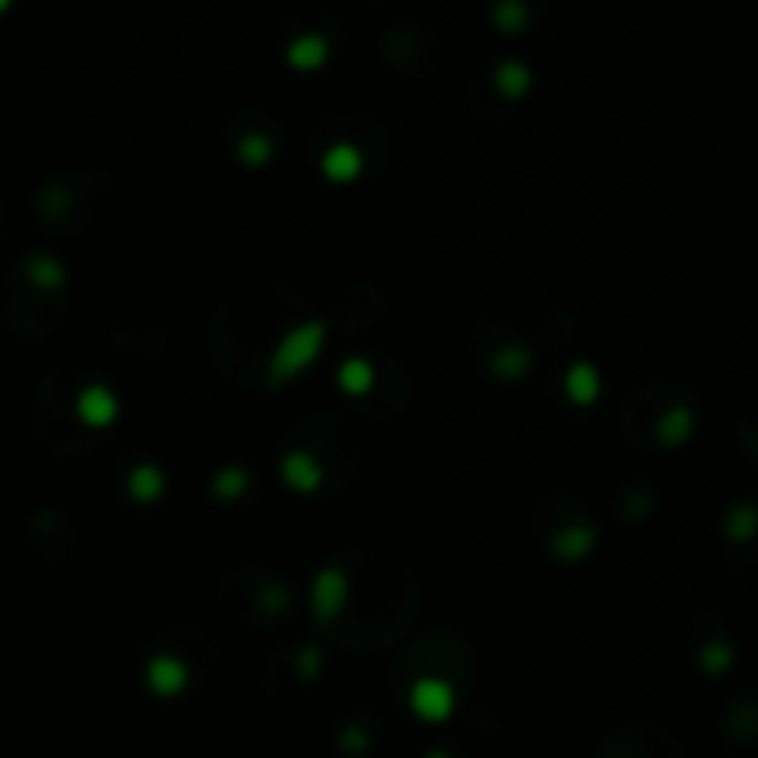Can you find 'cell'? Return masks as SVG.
Returning a JSON list of instances; mask_svg holds the SVG:
<instances>
[{
    "label": "cell",
    "instance_id": "17",
    "mask_svg": "<svg viewBox=\"0 0 758 758\" xmlns=\"http://www.w3.org/2000/svg\"><path fill=\"white\" fill-rule=\"evenodd\" d=\"M370 367H374V378H370V396H374V407L370 411H378L381 418L396 415L400 407L407 404V370L396 363V359H370Z\"/></svg>",
    "mask_w": 758,
    "mask_h": 758
},
{
    "label": "cell",
    "instance_id": "35",
    "mask_svg": "<svg viewBox=\"0 0 758 758\" xmlns=\"http://www.w3.org/2000/svg\"><path fill=\"white\" fill-rule=\"evenodd\" d=\"M159 489H163V474L156 466H134L130 470V492L137 500H152V496H159Z\"/></svg>",
    "mask_w": 758,
    "mask_h": 758
},
{
    "label": "cell",
    "instance_id": "14",
    "mask_svg": "<svg viewBox=\"0 0 758 758\" xmlns=\"http://www.w3.org/2000/svg\"><path fill=\"white\" fill-rule=\"evenodd\" d=\"M322 337H326V326H322V318H304L300 326H293V330H289L282 341H278V348H274V355H270L267 374H263V378H267L270 385H274V381L293 378V374L304 367V363H311V359H315Z\"/></svg>",
    "mask_w": 758,
    "mask_h": 758
},
{
    "label": "cell",
    "instance_id": "9",
    "mask_svg": "<svg viewBox=\"0 0 758 758\" xmlns=\"http://www.w3.org/2000/svg\"><path fill=\"white\" fill-rule=\"evenodd\" d=\"M596 758H685L681 736L651 718H633L603 736Z\"/></svg>",
    "mask_w": 758,
    "mask_h": 758
},
{
    "label": "cell",
    "instance_id": "6",
    "mask_svg": "<svg viewBox=\"0 0 758 758\" xmlns=\"http://www.w3.org/2000/svg\"><path fill=\"white\" fill-rule=\"evenodd\" d=\"M23 540L26 548L34 551L41 563L56 570L63 577H78L86 574L89 566V548L82 529L74 522L71 514L56 511V507H41V511H30L23 522Z\"/></svg>",
    "mask_w": 758,
    "mask_h": 758
},
{
    "label": "cell",
    "instance_id": "36",
    "mask_svg": "<svg viewBox=\"0 0 758 758\" xmlns=\"http://www.w3.org/2000/svg\"><path fill=\"white\" fill-rule=\"evenodd\" d=\"M751 529H755V507H751L747 500L729 507V514H725V533L736 540H747L751 537Z\"/></svg>",
    "mask_w": 758,
    "mask_h": 758
},
{
    "label": "cell",
    "instance_id": "8",
    "mask_svg": "<svg viewBox=\"0 0 758 758\" xmlns=\"http://www.w3.org/2000/svg\"><path fill=\"white\" fill-rule=\"evenodd\" d=\"M63 185H67V215L60 222L63 237H93L108 222L115 204V174L104 167H82L63 174Z\"/></svg>",
    "mask_w": 758,
    "mask_h": 758
},
{
    "label": "cell",
    "instance_id": "33",
    "mask_svg": "<svg viewBox=\"0 0 758 758\" xmlns=\"http://www.w3.org/2000/svg\"><path fill=\"white\" fill-rule=\"evenodd\" d=\"M337 378H341L344 389L367 392V389H370V378H374V367H370L367 355H352V359H344V363H341V370H337Z\"/></svg>",
    "mask_w": 758,
    "mask_h": 758
},
{
    "label": "cell",
    "instance_id": "2",
    "mask_svg": "<svg viewBox=\"0 0 758 758\" xmlns=\"http://www.w3.org/2000/svg\"><path fill=\"white\" fill-rule=\"evenodd\" d=\"M304 296L282 278H263L237 289L211 315V355L241 385H252V367L270 363L285 333L304 322Z\"/></svg>",
    "mask_w": 758,
    "mask_h": 758
},
{
    "label": "cell",
    "instance_id": "16",
    "mask_svg": "<svg viewBox=\"0 0 758 758\" xmlns=\"http://www.w3.org/2000/svg\"><path fill=\"white\" fill-rule=\"evenodd\" d=\"M574 522H585V500L574 496V492H551V496H540L526 514V526L533 537L548 540L551 533L574 526Z\"/></svg>",
    "mask_w": 758,
    "mask_h": 758
},
{
    "label": "cell",
    "instance_id": "41",
    "mask_svg": "<svg viewBox=\"0 0 758 758\" xmlns=\"http://www.w3.org/2000/svg\"><path fill=\"white\" fill-rule=\"evenodd\" d=\"M492 19L503 23L507 30H518V26L529 19V8L526 4H518V0H507V4H496V8H492Z\"/></svg>",
    "mask_w": 758,
    "mask_h": 758
},
{
    "label": "cell",
    "instance_id": "28",
    "mask_svg": "<svg viewBox=\"0 0 758 758\" xmlns=\"http://www.w3.org/2000/svg\"><path fill=\"white\" fill-rule=\"evenodd\" d=\"M148 681H152L156 692H178V688L189 681V673H185L182 662L171 659V655H152V659H148Z\"/></svg>",
    "mask_w": 758,
    "mask_h": 758
},
{
    "label": "cell",
    "instance_id": "40",
    "mask_svg": "<svg viewBox=\"0 0 758 758\" xmlns=\"http://www.w3.org/2000/svg\"><path fill=\"white\" fill-rule=\"evenodd\" d=\"M337 740H341L344 751H359V747H367V740H370V725H367V722H355V718H348V722L341 725V733H337Z\"/></svg>",
    "mask_w": 758,
    "mask_h": 758
},
{
    "label": "cell",
    "instance_id": "22",
    "mask_svg": "<svg viewBox=\"0 0 758 758\" xmlns=\"http://www.w3.org/2000/svg\"><path fill=\"white\" fill-rule=\"evenodd\" d=\"M529 363H533V348L526 341H514V337L485 355V370L496 374V378H518Z\"/></svg>",
    "mask_w": 758,
    "mask_h": 758
},
{
    "label": "cell",
    "instance_id": "19",
    "mask_svg": "<svg viewBox=\"0 0 758 758\" xmlns=\"http://www.w3.org/2000/svg\"><path fill=\"white\" fill-rule=\"evenodd\" d=\"M344 600V574L337 563H326L322 570L315 574V585H311V607H315V618L318 625H326L337 614Z\"/></svg>",
    "mask_w": 758,
    "mask_h": 758
},
{
    "label": "cell",
    "instance_id": "37",
    "mask_svg": "<svg viewBox=\"0 0 758 758\" xmlns=\"http://www.w3.org/2000/svg\"><path fill=\"white\" fill-rule=\"evenodd\" d=\"M245 489H248V474L241 470V466H222L219 474H215V492L226 496V500L241 496Z\"/></svg>",
    "mask_w": 758,
    "mask_h": 758
},
{
    "label": "cell",
    "instance_id": "13",
    "mask_svg": "<svg viewBox=\"0 0 758 758\" xmlns=\"http://www.w3.org/2000/svg\"><path fill=\"white\" fill-rule=\"evenodd\" d=\"M673 404H677V400H673V385H666V381H648V385L633 389L629 400L622 404V418H618V422H622V437L633 444V448L648 444L651 426H655L662 411Z\"/></svg>",
    "mask_w": 758,
    "mask_h": 758
},
{
    "label": "cell",
    "instance_id": "42",
    "mask_svg": "<svg viewBox=\"0 0 758 758\" xmlns=\"http://www.w3.org/2000/svg\"><path fill=\"white\" fill-rule=\"evenodd\" d=\"M426 758H444V751H429V755Z\"/></svg>",
    "mask_w": 758,
    "mask_h": 758
},
{
    "label": "cell",
    "instance_id": "23",
    "mask_svg": "<svg viewBox=\"0 0 758 758\" xmlns=\"http://www.w3.org/2000/svg\"><path fill=\"white\" fill-rule=\"evenodd\" d=\"M592 540H596L592 522H574V526L551 533V537L544 540V548H548L551 555H559V559H581V555L592 548Z\"/></svg>",
    "mask_w": 758,
    "mask_h": 758
},
{
    "label": "cell",
    "instance_id": "39",
    "mask_svg": "<svg viewBox=\"0 0 758 758\" xmlns=\"http://www.w3.org/2000/svg\"><path fill=\"white\" fill-rule=\"evenodd\" d=\"M651 503H655V496H651L648 485H633V489L622 496V514L625 518H640V514L651 511Z\"/></svg>",
    "mask_w": 758,
    "mask_h": 758
},
{
    "label": "cell",
    "instance_id": "5",
    "mask_svg": "<svg viewBox=\"0 0 758 758\" xmlns=\"http://www.w3.org/2000/svg\"><path fill=\"white\" fill-rule=\"evenodd\" d=\"M477 670V651L470 644V636H463L459 629L452 625H437V629H429V633L415 636L411 644H407L396 662H392V673H396V681H441L455 692V688L470 685V677Z\"/></svg>",
    "mask_w": 758,
    "mask_h": 758
},
{
    "label": "cell",
    "instance_id": "27",
    "mask_svg": "<svg viewBox=\"0 0 758 758\" xmlns=\"http://www.w3.org/2000/svg\"><path fill=\"white\" fill-rule=\"evenodd\" d=\"M318 163H322V171L333 174V178H352L355 171H363V156H359L352 145H344V141L322 148V152H318Z\"/></svg>",
    "mask_w": 758,
    "mask_h": 758
},
{
    "label": "cell",
    "instance_id": "3",
    "mask_svg": "<svg viewBox=\"0 0 758 758\" xmlns=\"http://www.w3.org/2000/svg\"><path fill=\"white\" fill-rule=\"evenodd\" d=\"M82 370L74 363L52 367L41 385L34 392V404H30V426H34L37 441L52 448L60 455H82L97 444V429H89L78 418V389H82Z\"/></svg>",
    "mask_w": 758,
    "mask_h": 758
},
{
    "label": "cell",
    "instance_id": "15",
    "mask_svg": "<svg viewBox=\"0 0 758 758\" xmlns=\"http://www.w3.org/2000/svg\"><path fill=\"white\" fill-rule=\"evenodd\" d=\"M159 640L167 644V648H156V655H171L185 666V673L196 670V673H211V666L219 662V648H215V640H211L204 629H196V625H171V629H163Z\"/></svg>",
    "mask_w": 758,
    "mask_h": 758
},
{
    "label": "cell",
    "instance_id": "24",
    "mask_svg": "<svg viewBox=\"0 0 758 758\" xmlns=\"http://www.w3.org/2000/svg\"><path fill=\"white\" fill-rule=\"evenodd\" d=\"M692 422H696L692 407L673 404V407H666V411L659 415V422L651 426V437H659L662 444H677V441H685L688 433H692Z\"/></svg>",
    "mask_w": 758,
    "mask_h": 758
},
{
    "label": "cell",
    "instance_id": "18",
    "mask_svg": "<svg viewBox=\"0 0 758 758\" xmlns=\"http://www.w3.org/2000/svg\"><path fill=\"white\" fill-rule=\"evenodd\" d=\"M259 692L270 699V703H282L296 692V688L304 685L300 677H296V666H293V651L285 648H270L259 662Z\"/></svg>",
    "mask_w": 758,
    "mask_h": 758
},
{
    "label": "cell",
    "instance_id": "34",
    "mask_svg": "<svg viewBox=\"0 0 758 758\" xmlns=\"http://www.w3.org/2000/svg\"><path fill=\"white\" fill-rule=\"evenodd\" d=\"M725 722L736 725V736H740L744 744H751V736H755V699H751V692H744V696L729 707Z\"/></svg>",
    "mask_w": 758,
    "mask_h": 758
},
{
    "label": "cell",
    "instance_id": "10",
    "mask_svg": "<svg viewBox=\"0 0 758 758\" xmlns=\"http://www.w3.org/2000/svg\"><path fill=\"white\" fill-rule=\"evenodd\" d=\"M104 341L141 363H167L174 355L171 322L152 315H119L104 322Z\"/></svg>",
    "mask_w": 758,
    "mask_h": 758
},
{
    "label": "cell",
    "instance_id": "21",
    "mask_svg": "<svg viewBox=\"0 0 758 758\" xmlns=\"http://www.w3.org/2000/svg\"><path fill=\"white\" fill-rule=\"evenodd\" d=\"M407 699H411V707H415L418 714H426V718H444V714L452 710L455 692L448 685H441V681L422 677V681H411V685H407Z\"/></svg>",
    "mask_w": 758,
    "mask_h": 758
},
{
    "label": "cell",
    "instance_id": "32",
    "mask_svg": "<svg viewBox=\"0 0 758 758\" xmlns=\"http://www.w3.org/2000/svg\"><path fill=\"white\" fill-rule=\"evenodd\" d=\"M270 152H274V137L267 130H259V126H248L245 134L237 137V156L248 159V163H263Z\"/></svg>",
    "mask_w": 758,
    "mask_h": 758
},
{
    "label": "cell",
    "instance_id": "25",
    "mask_svg": "<svg viewBox=\"0 0 758 758\" xmlns=\"http://www.w3.org/2000/svg\"><path fill=\"white\" fill-rule=\"evenodd\" d=\"M23 278L37 289H63V263L49 252H34V256H26L23 267Z\"/></svg>",
    "mask_w": 758,
    "mask_h": 758
},
{
    "label": "cell",
    "instance_id": "11",
    "mask_svg": "<svg viewBox=\"0 0 758 758\" xmlns=\"http://www.w3.org/2000/svg\"><path fill=\"white\" fill-rule=\"evenodd\" d=\"M389 311V296L378 282L370 278H355L330 300V315L322 318V326L330 330L337 326L341 333H363L370 326H378Z\"/></svg>",
    "mask_w": 758,
    "mask_h": 758
},
{
    "label": "cell",
    "instance_id": "38",
    "mask_svg": "<svg viewBox=\"0 0 758 758\" xmlns=\"http://www.w3.org/2000/svg\"><path fill=\"white\" fill-rule=\"evenodd\" d=\"M729 662H733V644H725V640H707L699 648V666L703 670H722Z\"/></svg>",
    "mask_w": 758,
    "mask_h": 758
},
{
    "label": "cell",
    "instance_id": "31",
    "mask_svg": "<svg viewBox=\"0 0 758 758\" xmlns=\"http://www.w3.org/2000/svg\"><path fill=\"white\" fill-rule=\"evenodd\" d=\"M566 389H570V396L574 400H592L596 396V389H600V374H596V367L592 363H574V367L566 370Z\"/></svg>",
    "mask_w": 758,
    "mask_h": 758
},
{
    "label": "cell",
    "instance_id": "4",
    "mask_svg": "<svg viewBox=\"0 0 758 758\" xmlns=\"http://www.w3.org/2000/svg\"><path fill=\"white\" fill-rule=\"evenodd\" d=\"M282 452H304L322 470V481L344 485L359 470L363 437L348 415L322 407V411H307L304 418H296L293 426L285 429Z\"/></svg>",
    "mask_w": 758,
    "mask_h": 758
},
{
    "label": "cell",
    "instance_id": "29",
    "mask_svg": "<svg viewBox=\"0 0 758 758\" xmlns=\"http://www.w3.org/2000/svg\"><path fill=\"white\" fill-rule=\"evenodd\" d=\"M282 474L296 489H315V485H322V470H318L315 459H307L304 452H282Z\"/></svg>",
    "mask_w": 758,
    "mask_h": 758
},
{
    "label": "cell",
    "instance_id": "7",
    "mask_svg": "<svg viewBox=\"0 0 758 758\" xmlns=\"http://www.w3.org/2000/svg\"><path fill=\"white\" fill-rule=\"evenodd\" d=\"M378 49L389 67L404 71L407 78H415V82H433V78H441L444 63H448L441 34L429 30V26H418V23L385 26V30L378 34Z\"/></svg>",
    "mask_w": 758,
    "mask_h": 758
},
{
    "label": "cell",
    "instance_id": "12",
    "mask_svg": "<svg viewBox=\"0 0 758 758\" xmlns=\"http://www.w3.org/2000/svg\"><path fill=\"white\" fill-rule=\"evenodd\" d=\"M26 282V278H23ZM15 315L8 318L15 330L26 333V337H45L60 326V318L67 315L71 307V296H67V285L63 289H37V285L26 282L19 293H12Z\"/></svg>",
    "mask_w": 758,
    "mask_h": 758
},
{
    "label": "cell",
    "instance_id": "26",
    "mask_svg": "<svg viewBox=\"0 0 758 758\" xmlns=\"http://www.w3.org/2000/svg\"><path fill=\"white\" fill-rule=\"evenodd\" d=\"M489 82L500 89L503 97H518V93H526L529 89V67L522 60H511V56H507V60L492 63Z\"/></svg>",
    "mask_w": 758,
    "mask_h": 758
},
{
    "label": "cell",
    "instance_id": "30",
    "mask_svg": "<svg viewBox=\"0 0 758 758\" xmlns=\"http://www.w3.org/2000/svg\"><path fill=\"white\" fill-rule=\"evenodd\" d=\"M322 56H326V37L318 34V30H307V34H300V37L289 41V60L300 63V67L322 63Z\"/></svg>",
    "mask_w": 758,
    "mask_h": 758
},
{
    "label": "cell",
    "instance_id": "1",
    "mask_svg": "<svg viewBox=\"0 0 758 758\" xmlns=\"http://www.w3.org/2000/svg\"><path fill=\"white\" fill-rule=\"evenodd\" d=\"M333 563L344 574V600L322 633L355 655L396 644L422 603L411 563L385 548H352Z\"/></svg>",
    "mask_w": 758,
    "mask_h": 758
},
{
    "label": "cell",
    "instance_id": "20",
    "mask_svg": "<svg viewBox=\"0 0 758 758\" xmlns=\"http://www.w3.org/2000/svg\"><path fill=\"white\" fill-rule=\"evenodd\" d=\"M74 407H78V418H82L89 429L108 426L111 418H115V411H119V404H115V396H111V389L104 381H86V385L78 389Z\"/></svg>",
    "mask_w": 758,
    "mask_h": 758
}]
</instances>
